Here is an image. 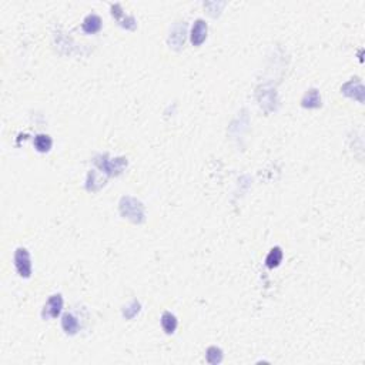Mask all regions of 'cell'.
Segmentation results:
<instances>
[{
	"label": "cell",
	"mask_w": 365,
	"mask_h": 365,
	"mask_svg": "<svg viewBox=\"0 0 365 365\" xmlns=\"http://www.w3.org/2000/svg\"><path fill=\"white\" fill-rule=\"evenodd\" d=\"M120 212L134 223H141L144 220V207L133 197H123L120 201Z\"/></svg>",
	"instance_id": "obj_1"
},
{
	"label": "cell",
	"mask_w": 365,
	"mask_h": 365,
	"mask_svg": "<svg viewBox=\"0 0 365 365\" xmlns=\"http://www.w3.org/2000/svg\"><path fill=\"white\" fill-rule=\"evenodd\" d=\"M14 267L22 278H30L32 272H33V266H32L30 252L27 251V248L19 247L14 251Z\"/></svg>",
	"instance_id": "obj_2"
},
{
	"label": "cell",
	"mask_w": 365,
	"mask_h": 365,
	"mask_svg": "<svg viewBox=\"0 0 365 365\" xmlns=\"http://www.w3.org/2000/svg\"><path fill=\"white\" fill-rule=\"evenodd\" d=\"M283 257H284L283 250H281L280 247H274V248H271V250H270V252L267 254L266 266L268 267V268H277V267L281 264Z\"/></svg>",
	"instance_id": "obj_10"
},
{
	"label": "cell",
	"mask_w": 365,
	"mask_h": 365,
	"mask_svg": "<svg viewBox=\"0 0 365 365\" xmlns=\"http://www.w3.org/2000/svg\"><path fill=\"white\" fill-rule=\"evenodd\" d=\"M34 148L39 152V153H47L50 152V148L53 146V140L49 134H37L33 140Z\"/></svg>",
	"instance_id": "obj_9"
},
{
	"label": "cell",
	"mask_w": 365,
	"mask_h": 365,
	"mask_svg": "<svg viewBox=\"0 0 365 365\" xmlns=\"http://www.w3.org/2000/svg\"><path fill=\"white\" fill-rule=\"evenodd\" d=\"M81 27H83V32H84V33H89V34L97 33V32L101 30V17L96 13L87 14L86 17H84V20H83Z\"/></svg>",
	"instance_id": "obj_5"
},
{
	"label": "cell",
	"mask_w": 365,
	"mask_h": 365,
	"mask_svg": "<svg viewBox=\"0 0 365 365\" xmlns=\"http://www.w3.org/2000/svg\"><path fill=\"white\" fill-rule=\"evenodd\" d=\"M63 311V297L60 294H54L50 298L47 299V303L43 307V318H57Z\"/></svg>",
	"instance_id": "obj_3"
},
{
	"label": "cell",
	"mask_w": 365,
	"mask_h": 365,
	"mask_svg": "<svg viewBox=\"0 0 365 365\" xmlns=\"http://www.w3.org/2000/svg\"><path fill=\"white\" fill-rule=\"evenodd\" d=\"M160 321H161V328H163V331L166 332V334H174L176 330H177V326H179L177 317L170 311L163 312Z\"/></svg>",
	"instance_id": "obj_7"
},
{
	"label": "cell",
	"mask_w": 365,
	"mask_h": 365,
	"mask_svg": "<svg viewBox=\"0 0 365 365\" xmlns=\"http://www.w3.org/2000/svg\"><path fill=\"white\" fill-rule=\"evenodd\" d=\"M301 104L303 107H307V109H317V107L321 106V96H319L318 90L317 89H310L304 97L301 100Z\"/></svg>",
	"instance_id": "obj_8"
},
{
	"label": "cell",
	"mask_w": 365,
	"mask_h": 365,
	"mask_svg": "<svg viewBox=\"0 0 365 365\" xmlns=\"http://www.w3.org/2000/svg\"><path fill=\"white\" fill-rule=\"evenodd\" d=\"M206 359L208 364H220L223 361V351L219 347H208L206 351Z\"/></svg>",
	"instance_id": "obj_11"
},
{
	"label": "cell",
	"mask_w": 365,
	"mask_h": 365,
	"mask_svg": "<svg viewBox=\"0 0 365 365\" xmlns=\"http://www.w3.org/2000/svg\"><path fill=\"white\" fill-rule=\"evenodd\" d=\"M207 33H208V26H207L206 20H196L191 27V33H190V40H191L192 46H201L206 41Z\"/></svg>",
	"instance_id": "obj_4"
},
{
	"label": "cell",
	"mask_w": 365,
	"mask_h": 365,
	"mask_svg": "<svg viewBox=\"0 0 365 365\" xmlns=\"http://www.w3.org/2000/svg\"><path fill=\"white\" fill-rule=\"evenodd\" d=\"M61 328H63V331L66 332L67 335H74L80 330L79 319L72 312H66L61 317Z\"/></svg>",
	"instance_id": "obj_6"
}]
</instances>
